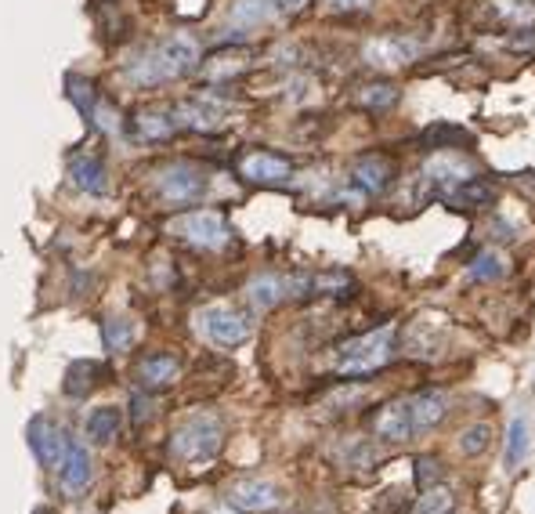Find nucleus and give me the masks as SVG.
Returning a JSON list of instances; mask_svg holds the SVG:
<instances>
[{
	"label": "nucleus",
	"mask_w": 535,
	"mask_h": 514,
	"mask_svg": "<svg viewBox=\"0 0 535 514\" xmlns=\"http://www.w3.org/2000/svg\"><path fill=\"white\" fill-rule=\"evenodd\" d=\"M123 428V410L116 406H98V410L87 417V438H91L94 446H109Z\"/></svg>",
	"instance_id": "23"
},
{
	"label": "nucleus",
	"mask_w": 535,
	"mask_h": 514,
	"mask_svg": "<svg viewBox=\"0 0 535 514\" xmlns=\"http://www.w3.org/2000/svg\"><path fill=\"white\" fill-rule=\"evenodd\" d=\"M373 431H376V438H380V442H391V446H402V442L416 438L413 435V417H409V399L387 402L384 410L376 413Z\"/></svg>",
	"instance_id": "13"
},
{
	"label": "nucleus",
	"mask_w": 535,
	"mask_h": 514,
	"mask_svg": "<svg viewBox=\"0 0 535 514\" xmlns=\"http://www.w3.org/2000/svg\"><path fill=\"white\" fill-rule=\"evenodd\" d=\"M452 511H456V493L445 486H431V489H420L409 514H452Z\"/></svg>",
	"instance_id": "27"
},
{
	"label": "nucleus",
	"mask_w": 535,
	"mask_h": 514,
	"mask_svg": "<svg viewBox=\"0 0 535 514\" xmlns=\"http://www.w3.org/2000/svg\"><path fill=\"white\" fill-rule=\"evenodd\" d=\"M170 236H178L181 243L199 250H221L228 243V221L217 210H188L167 225Z\"/></svg>",
	"instance_id": "6"
},
{
	"label": "nucleus",
	"mask_w": 535,
	"mask_h": 514,
	"mask_svg": "<svg viewBox=\"0 0 535 514\" xmlns=\"http://www.w3.org/2000/svg\"><path fill=\"white\" fill-rule=\"evenodd\" d=\"M225 504H232L243 514H268L282 504V493L268 482V478H239L225 493Z\"/></svg>",
	"instance_id": "9"
},
{
	"label": "nucleus",
	"mask_w": 535,
	"mask_h": 514,
	"mask_svg": "<svg viewBox=\"0 0 535 514\" xmlns=\"http://www.w3.org/2000/svg\"><path fill=\"white\" fill-rule=\"evenodd\" d=\"M239 171H243L246 181H257V185H286L293 178L290 160H282L275 153H250Z\"/></svg>",
	"instance_id": "15"
},
{
	"label": "nucleus",
	"mask_w": 535,
	"mask_h": 514,
	"mask_svg": "<svg viewBox=\"0 0 535 514\" xmlns=\"http://www.w3.org/2000/svg\"><path fill=\"white\" fill-rule=\"evenodd\" d=\"M152 417V399L149 395H141V391H134V399H131V420H134V428H141L145 420Z\"/></svg>",
	"instance_id": "37"
},
{
	"label": "nucleus",
	"mask_w": 535,
	"mask_h": 514,
	"mask_svg": "<svg viewBox=\"0 0 535 514\" xmlns=\"http://www.w3.org/2000/svg\"><path fill=\"white\" fill-rule=\"evenodd\" d=\"M33 514H55V511H51V507H37Z\"/></svg>",
	"instance_id": "41"
},
{
	"label": "nucleus",
	"mask_w": 535,
	"mask_h": 514,
	"mask_svg": "<svg viewBox=\"0 0 535 514\" xmlns=\"http://www.w3.org/2000/svg\"><path fill=\"white\" fill-rule=\"evenodd\" d=\"M275 15V0H235L228 11V22L235 29H257Z\"/></svg>",
	"instance_id": "24"
},
{
	"label": "nucleus",
	"mask_w": 535,
	"mask_h": 514,
	"mask_svg": "<svg viewBox=\"0 0 535 514\" xmlns=\"http://www.w3.org/2000/svg\"><path fill=\"white\" fill-rule=\"evenodd\" d=\"M105 377V366L102 362H94V359H76L73 366L66 370V395H73V399H87L98 384H102Z\"/></svg>",
	"instance_id": "20"
},
{
	"label": "nucleus",
	"mask_w": 535,
	"mask_h": 514,
	"mask_svg": "<svg viewBox=\"0 0 535 514\" xmlns=\"http://www.w3.org/2000/svg\"><path fill=\"white\" fill-rule=\"evenodd\" d=\"M528 457V424L525 417H514L507 428V453H503V464L514 467Z\"/></svg>",
	"instance_id": "30"
},
{
	"label": "nucleus",
	"mask_w": 535,
	"mask_h": 514,
	"mask_svg": "<svg viewBox=\"0 0 535 514\" xmlns=\"http://www.w3.org/2000/svg\"><path fill=\"white\" fill-rule=\"evenodd\" d=\"M69 178H73L76 189L91 192V196H105L109 192V174H105V163L98 156L84 153L69 160Z\"/></svg>",
	"instance_id": "18"
},
{
	"label": "nucleus",
	"mask_w": 535,
	"mask_h": 514,
	"mask_svg": "<svg viewBox=\"0 0 535 514\" xmlns=\"http://www.w3.org/2000/svg\"><path fill=\"white\" fill-rule=\"evenodd\" d=\"M391 174H395V167L380 153L362 156V160H355V167H351V181H355L366 196H380V192L391 185Z\"/></svg>",
	"instance_id": "16"
},
{
	"label": "nucleus",
	"mask_w": 535,
	"mask_h": 514,
	"mask_svg": "<svg viewBox=\"0 0 535 514\" xmlns=\"http://www.w3.org/2000/svg\"><path fill=\"white\" fill-rule=\"evenodd\" d=\"M66 95H69V102L76 105V113L84 116V120H91L94 105H98V95H94L91 80L80 77V73H69V77H66Z\"/></svg>",
	"instance_id": "29"
},
{
	"label": "nucleus",
	"mask_w": 535,
	"mask_h": 514,
	"mask_svg": "<svg viewBox=\"0 0 535 514\" xmlns=\"http://www.w3.org/2000/svg\"><path fill=\"white\" fill-rule=\"evenodd\" d=\"M395 337H398L395 323H384L362 337H351L333 355V370L340 377H369V373L384 370L387 362H391V355H395Z\"/></svg>",
	"instance_id": "3"
},
{
	"label": "nucleus",
	"mask_w": 535,
	"mask_h": 514,
	"mask_svg": "<svg viewBox=\"0 0 535 514\" xmlns=\"http://www.w3.org/2000/svg\"><path fill=\"white\" fill-rule=\"evenodd\" d=\"M196 330L207 337L217 348H239L243 341H250L254 326L239 308L232 305H207L196 312Z\"/></svg>",
	"instance_id": "5"
},
{
	"label": "nucleus",
	"mask_w": 535,
	"mask_h": 514,
	"mask_svg": "<svg viewBox=\"0 0 535 514\" xmlns=\"http://www.w3.org/2000/svg\"><path fill=\"white\" fill-rule=\"evenodd\" d=\"M489 446H492V428H489V424H470V428H463L460 449L467 453V457H481V453H485Z\"/></svg>",
	"instance_id": "31"
},
{
	"label": "nucleus",
	"mask_w": 535,
	"mask_h": 514,
	"mask_svg": "<svg viewBox=\"0 0 535 514\" xmlns=\"http://www.w3.org/2000/svg\"><path fill=\"white\" fill-rule=\"evenodd\" d=\"M366 66L373 69H402L416 58V40L413 37H398V33H387V37H373L362 48Z\"/></svg>",
	"instance_id": "11"
},
{
	"label": "nucleus",
	"mask_w": 535,
	"mask_h": 514,
	"mask_svg": "<svg viewBox=\"0 0 535 514\" xmlns=\"http://www.w3.org/2000/svg\"><path fill=\"white\" fill-rule=\"evenodd\" d=\"M290 297V276H275V272H261L246 283V301L257 312H272L275 305H282Z\"/></svg>",
	"instance_id": "17"
},
{
	"label": "nucleus",
	"mask_w": 535,
	"mask_h": 514,
	"mask_svg": "<svg viewBox=\"0 0 535 514\" xmlns=\"http://www.w3.org/2000/svg\"><path fill=\"white\" fill-rule=\"evenodd\" d=\"M138 377L145 388H170L181 377V362L174 355H149V359H141Z\"/></svg>",
	"instance_id": "22"
},
{
	"label": "nucleus",
	"mask_w": 535,
	"mask_h": 514,
	"mask_svg": "<svg viewBox=\"0 0 535 514\" xmlns=\"http://www.w3.org/2000/svg\"><path fill=\"white\" fill-rule=\"evenodd\" d=\"M174 131H181L174 109H145L134 120V134H138L141 142H167Z\"/></svg>",
	"instance_id": "19"
},
{
	"label": "nucleus",
	"mask_w": 535,
	"mask_h": 514,
	"mask_svg": "<svg viewBox=\"0 0 535 514\" xmlns=\"http://www.w3.org/2000/svg\"><path fill=\"white\" fill-rule=\"evenodd\" d=\"M496 196H499L496 185H489V181H481V178H470V181H463V185H456V189L445 192L442 200L460 210H470V207H492Z\"/></svg>",
	"instance_id": "21"
},
{
	"label": "nucleus",
	"mask_w": 535,
	"mask_h": 514,
	"mask_svg": "<svg viewBox=\"0 0 535 514\" xmlns=\"http://www.w3.org/2000/svg\"><path fill=\"white\" fill-rule=\"evenodd\" d=\"M442 460L438 457H420L416 460V486L420 489H431V486H442Z\"/></svg>",
	"instance_id": "35"
},
{
	"label": "nucleus",
	"mask_w": 535,
	"mask_h": 514,
	"mask_svg": "<svg viewBox=\"0 0 535 514\" xmlns=\"http://www.w3.org/2000/svg\"><path fill=\"white\" fill-rule=\"evenodd\" d=\"M423 142L434 145V149H452L449 142H463V145H467V142H470V134H467V131H460V127H445V124H438V127H431V131L423 134Z\"/></svg>",
	"instance_id": "36"
},
{
	"label": "nucleus",
	"mask_w": 535,
	"mask_h": 514,
	"mask_svg": "<svg viewBox=\"0 0 535 514\" xmlns=\"http://www.w3.org/2000/svg\"><path fill=\"white\" fill-rule=\"evenodd\" d=\"M26 438H29V449L37 453V460L44 467L62 464V457H66V446H69V435L58 428L51 417H33V420H29Z\"/></svg>",
	"instance_id": "10"
},
{
	"label": "nucleus",
	"mask_w": 535,
	"mask_h": 514,
	"mask_svg": "<svg viewBox=\"0 0 535 514\" xmlns=\"http://www.w3.org/2000/svg\"><path fill=\"white\" fill-rule=\"evenodd\" d=\"M507 268H510V261L499 254V250H485V254H478L474 261H470L467 279L470 283H492V279L507 276Z\"/></svg>",
	"instance_id": "26"
},
{
	"label": "nucleus",
	"mask_w": 535,
	"mask_h": 514,
	"mask_svg": "<svg viewBox=\"0 0 535 514\" xmlns=\"http://www.w3.org/2000/svg\"><path fill=\"white\" fill-rule=\"evenodd\" d=\"M290 514H301V511H290Z\"/></svg>",
	"instance_id": "42"
},
{
	"label": "nucleus",
	"mask_w": 535,
	"mask_h": 514,
	"mask_svg": "<svg viewBox=\"0 0 535 514\" xmlns=\"http://www.w3.org/2000/svg\"><path fill=\"white\" fill-rule=\"evenodd\" d=\"M210 514H243V511H235V507L228 504V507H217V511H210Z\"/></svg>",
	"instance_id": "40"
},
{
	"label": "nucleus",
	"mask_w": 535,
	"mask_h": 514,
	"mask_svg": "<svg viewBox=\"0 0 535 514\" xmlns=\"http://www.w3.org/2000/svg\"><path fill=\"white\" fill-rule=\"evenodd\" d=\"M243 69H246L243 55H221V58H214V62H207V77L214 80V84H221V80L239 77Z\"/></svg>",
	"instance_id": "32"
},
{
	"label": "nucleus",
	"mask_w": 535,
	"mask_h": 514,
	"mask_svg": "<svg viewBox=\"0 0 535 514\" xmlns=\"http://www.w3.org/2000/svg\"><path fill=\"white\" fill-rule=\"evenodd\" d=\"M138 337V326L131 319H123V315H109L102 323V341H105V352H127Z\"/></svg>",
	"instance_id": "25"
},
{
	"label": "nucleus",
	"mask_w": 535,
	"mask_h": 514,
	"mask_svg": "<svg viewBox=\"0 0 535 514\" xmlns=\"http://www.w3.org/2000/svg\"><path fill=\"white\" fill-rule=\"evenodd\" d=\"M94 478V460L91 453H87L84 442H76V438H69L66 446V457H62V464H58V482H62V489L66 493H84L87 486H91Z\"/></svg>",
	"instance_id": "12"
},
{
	"label": "nucleus",
	"mask_w": 535,
	"mask_h": 514,
	"mask_svg": "<svg viewBox=\"0 0 535 514\" xmlns=\"http://www.w3.org/2000/svg\"><path fill=\"white\" fill-rule=\"evenodd\" d=\"M199 62H203V48L192 33H167L123 66V80L138 91H149V87H163L170 80L196 73Z\"/></svg>",
	"instance_id": "1"
},
{
	"label": "nucleus",
	"mask_w": 535,
	"mask_h": 514,
	"mask_svg": "<svg viewBox=\"0 0 535 514\" xmlns=\"http://www.w3.org/2000/svg\"><path fill=\"white\" fill-rule=\"evenodd\" d=\"M373 0H326V11L333 15H348V11H366Z\"/></svg>",
	"instance_id": "38"
},
{
	"label": "nucleus",
	"mask_w": 535,
	"mask_h": 514,
	"mask_svg": "<svg viewBox=\"0 0 535 514\" xmlns=\"http://www.w3.org/2000/svg\"><path fill=\"white\" fill-rule=\"evenodd\" d=\"M207 185H210L207 171L188 160L167 163V167H160L156 178H152V189H156V196H160L167 207H192V203H199L207 196Z\"/></svg>",
	"instance_id": "4"
},
{
	"label": "nucleus",
	"mask_w": 535,
	"mask_h": 514,
	"mask_svg": "<svg viewBox=\"0 0 535 514\" xmlns=\"http://www.w3.org/2000/svg\"><path fill=\"white\" fill-rule=\"evenodd\" d=\"M470 178H478V167H474V160L456 153V149H438V153L427 156V163H423V181L434 185L438 196H445L449 189H456V185H463Z\"/></svg>",
	"instance_id": "7"
},
{
	"label": "nucleus",
	"mask_w": 535,
	"mask_h": 514,
	"mask_svg": "<svg viewBox=\"0 0 535 514\" xmlns=\"http://www.w3.org/2000/svg\"><path fill=\"white\" fill-rule=\"evenodd\" d=\"M228 109H232V105H228L221 95H214V91H203V95L185 98L181 105H174V116H178V124L188 127V131L210 134V131H217V127H225Z\"/></svg>",
	"instance_id": "8"
},
{
	"label": "nucleus",
	"mask_w": 535,
	"mask_h": 514,
	"mask_svg": "<svg viewBox=\"0 0 535 514\" xmlns=\"http://www.w3.org/2000/svg\"><path fill=\"white\" fill-rule=\"evenodd\" d=\"M91 124L98 127V131H102V134H116V131H120V127H123L120 109L98 98V105H94V113H91Z\"/></svg>",
	"instance_id": "34"
},
{
	"label": "nucleus",
	"mask_w": 535,
	"mask_h": 514,
	"mask_svg": "<svg viewBox=\"0 0 535 514\" xmlns=\"http://www.w3.org/2000/svg\"><path fill=\"white\" fill-rule=\"evenodd\" d=\"M355 102L362 105V109H373V113H380V109H391V105L398 102V87L384 84V80H376V84H362L355 91Z\"/></svg>",
	"instance_id": "28"
},
{
	"label": "nucleus",
	"mask_w": 535,
	"mask_h": 514,
	"mask_svg": "<svg viewBox=\"0 0 535 514\" xmlns=\"http://www.w3.org/2000/svg\"><path fill=\"white\" fill-rule=\"evenodd\" d=\"M225 446V420L210 410H196L170 431V457L178 464H207Z\"/></svg>",
	"instance_id": "2"
},
{
	"label": "nucleus",
	"mask_w": 535,
	"mask_h": 514,
	"mask_svg": "<svg viewBox=\"0 0 535 514\" xmlns=\"http://www.w3.org/2000/svg\"><path fill=\"white\" fill-rule=\"evenodd\" d=\"M308 8V0H275V15H297Z\"/></svg>",
	"instance_id": "39"
},
{
	"label": "nucleus",
	"mask_w": 535,
	"mask_h": 514,
	"mask_svg": "<svg viewBox=\"0 0 535 514\" xmlns=\"http://www.w3.org/2000/svg\"><path fill=\"white\" fill-rule=\"evenodd\" d=\"M449 413V399L445 391H420L409 399V417H413V435H427L445 420Z\"/></svg>",
	"instance_id": "14"
},
{
	"label": "nucleus",
	"mask_w": 535,
	"mask_h": 514,
	"mask_svg": "<svg viewBox=\"0 0 535 514\" xmlns=\"http://www.w3.org/2000/svg\"><path fill=\"white\" fill-rule=\"evenodd\" d=\"M499 15L514 26H532L535 22V0H499Z\"/></svg>",
	"instance_id": "33"
}]
</instances>
